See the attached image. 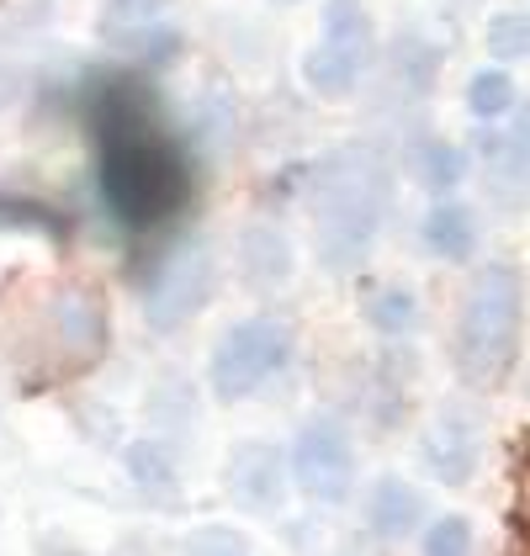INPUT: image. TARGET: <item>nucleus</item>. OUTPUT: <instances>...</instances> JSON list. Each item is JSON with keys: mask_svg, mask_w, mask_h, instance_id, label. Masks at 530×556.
<instances>
[{"mask_svg": "<svg viewBox=\"0 0 530 556\" xmlns=\"http://www.w3.org/2000/svg\"><path fill=\"white\" fill-rule=\"evenodd\" d=\"M0 233H38L48 244L75 239V217L59 213L53 202H38L27 191H0Z\"/></svg>", "mask_w": 530, "mask_h": 556, "instance_id": "15", "label": "nucleus"}, {"mask_svg": "<svg viewBox=\"0 0 530 556\" xmlns=\"http://www.w3.org/2000/svg\"><path fill=\"white\" fill-rule=\"evenodd\" d=\"M292 488L313 504H345L355 493V445L351 429L329 414H318L292 440Z\"/></svg>", "mask_w": 530, "mask_h": 556, "instance_id": "7", "label": "nucleus"}, {"mask_svg": "<svg viewBox=\"0 0 530 556\" xmlns=\"http://www.w3.org/2000/svg\"><path fill=\"white\" fill-rule=\"evenodd\" d=\"M303 202L313 217V250L329 270H355L371 255L388 207H393V165L371 143H340L308 165Z\"/></svg>", "mask_w": 530, "mask_h": 556, "instance_id": "1", "label": "nucleus"}, {"mask_svg": "<svg viewBox=\"0 0 530 556\" xmlns=\"http://www.w3.org/2000/svg\"><path fill=\"white\" fill-rule=\"evenodd\" d=\"M218 255H213V244L207 239H197V233H180V239H165V244H154L143 265L132 260V287H138V298H143V318H149V329H160V334H171L180 329L186 318H197L207 302L218 298Z\"/></svg>", "mask_w": 530, "mask_h": 556, "instance_id": "4", "label": "nucleus"}, {"mask_svg": "<svg viewBox=\"0 0 530 556\" xmlns=\"http://www.w3.org/2000/svg\"><path fill=\"white\" fill-rule=\"evenodd\" d=\"M223 488L244 514H276L292 488V451H276L270 440H239L223 462Z\"/></svg>", "mask_w": 530, "mask_h": 556, "instance_id": "9", "label": "nucleus"}, {"mask_svg": "<svg viewBox=\"0 0 530 556\" xmlns=\"http://www.w3.org/2000/svg\"><path fill=\"white\" fill-rule=\"evenodd\" d=\"M425 250L436 260H451V265H462V260H472L478 250V213L472 207H462V202H436L430 213H425Z\"/></svg>", "mask_w": 530, "mask_h": 556, "instance_id": "14", "label": "nucleus"}, {"mask_svg": "<svg viewBox=\"0 0 530 556\" xmlns=\"http://www.w3.org/2000/svg\"><path fill=\"white\" fill-rule=\"evenodd\" d=\"M377 64V22L361 0H324L318 43L303 53V86L324 101H345Z\"/></svg>", "mask_w": 530, "mask_h": 556, "instance_id": "6", "label": "nucleus"}, {"mask_svg": "<svg viewBox=\"0 0 530 556\" xmlns=\"http://www.w3.org/2000/svg\"><path fill=\"white\" fill-rule=\"evenodd\" d=\"M53 340L59 350L75 361V366H90L106 355L112 344V307H106V292L90 287V281H64L53 292Z\"/></svg>", "mask_w": 530, "mask_h": 556, "instance_id": "10", "label": "nucleus"}, {"mask_svg": "<svg viewBox=\"0 0 530 556\" xmlns=\"http://www.w3.org/2000/svg\"><path fill=\"white\" fill-rule=\"evenodd\" d=\"M80 117H86L90 143H106V138H123V132L138 128H165L160 90L143 75H128V70L90 75L86 90H80Z\"/></svg>", "mask_w": 530, "mask_h": 556, "instance_id": "8", "label": "nucleus"}, {"mask_svg": "<svg viewBox=\"0 0 530 556\" xmlns=\"http://www.w3.org/2000/svg\"><path fill=\"white\" fill-rule=\"evenodd\" d=\"M234 265L244 270V281L255 292H270V287H287L292 281V265H298V250L292 239L276 228V223H250L234 244Z\"/></svg>", "mask_w": 530, "mask_h": 556, "instance_id": "12", "label": "nucleus"}, {"mask_svg": "<svg viewBox=\"0 0 530 556\" xmlns=\"http://www.w3.org/2000/svg\"><path fill=\"white\" fill-rule=\"evenodd\" d=\"M128 477L132 488L149 498V504H160V509H171L180 504V482H176V462H171V451L165 445H154V440H132L128 445Z\"/></svg>", "mask_w": 530, "mask_h": 556, "instance_id": "17", "label": "nucleus"}, {"mask_svg": "<svg viewBox=\"0 0 530 556\" xmlns=\"http://www.w3.org/2000/svg\"><path fill=\"white\" fill-rule=\"evenodd\" d=\"M483 48H488V59H499V64L530 59V11H520V5L493 11L483 27Z\"/></svg>", "mask_w": 530, "mask_h": 556, "instance_id": "22", "label": "nucleus"}, {"mask_svg": "<svg viewBox=\"0 0 530 556\" xmlns=\"http://www.w3.org/2000/svg\"><path fill=\"white\" fill-rule=\"evenodd\" d=\"M180 48H186V38H180V27H171V22H160V27H149L138 43H132V59L143 64V70H165V64H176Z\"/></svg>", "mask_w": 530, "mask_h": 556, "instance_id": "24", "label": "nucleus"}, {"mask_svg": "<svg viewBox=\"0 0 530 556\" xmlns=\"http://www.w3.org/2000/svg\"><path fill=\"white\" fill-rule=\"evenodd\" d=\"M425 525V493L414 488V482H403V477H377L371 482V493H366V530L377 535V541H398V535H408V530H419Z\"/></svg>", "mask_w": 530, "mask_h": 556, "instance_id": "13", "label": "nucleus"}, {"mask_svg": "<svg viewBox=\"0 0 530 556\" xmlns=\"http://www.w3.org/2000/svg\"><path fill=\"white\" fill-rule=\"evenodd\" d=\"M515 80H509V70L504 64H488V70H472V80H467V112L478 117V123H499V117H509L515 112Z\"/></svg>", "mask_w": 530, "mask_h": 556, "instance_id": "20", "label": "nucleus"}, {"mask_svg": "<svg viewBox=\"0 0 530 556\" xmlns=\"http://www.w3.org/2000/svg\"><path fill=\"white\" fill-rule=\"evenodd\" d=\"M414 170H419V186H430L436 197H451L467 180V154L456 143H445V138H430V143H419Z\"/></svg>", "mask_w": 530, "mask_h": 556, "instance_id": "21", "label": "nucleus"}, {"mask_svg": "<svg viewBox=\"0 0 530 556\" xmlns=\"http://www.w3.org/2000/svg\"><path fill=\"white\" fill-rule=\"evenodd\" d=\"M520 340H526V270L515 260H488L472 270L456 313V340H451L456 377L483 392L499 387L520 361Z\"/></svg>", "mask_w": 530, "mask_h": 556, "instance_id": "3", "label": "nucleus"}, {"mask_svg": "<svg viewBox=\"0 0 530 556\" xmlns=\"http://www.w3.org/2000/svg\"><path fill=\"white\" fill-rule=\"evenodd\" d=\"M478 154H483V165L493 170V180L504 186V191H530V112L515 123L509 132H483L478 138Z\"/></svg>", "mask_w": 530, "mask_h": 556, "instance_id": "16", "label": "nucleus"}, {"mask_svg": "<svg viewBox=\"0 0 530 556\" xmlns=\"http://www.w3.org/2000/svg\"><path fill=\"white\" fill-rule=\"evenodd\" d=\"M165 22V0H106L96 16V38L117 53H132V43Z\"/></svg>", "mask_w": 530, "mask_h": 556, "instance_id": "18", "label": "nucleus"}, {"mask_svg": "<svg viewBox=\"0 0 530 556\" xmlns=\"http://www.w3.org/2000/svg\"><path fill=\"white\" fill-rule=\"evenodd\" d=\"M419 456H425V467L436 471V482L462 488V482H472V471L483 462V425L467 408H445L441 419L425 429Z\"/></svg>", "mask_w": 530, "mask_h": 556, "instance_id": "11", "label": "nucleus"}, {"mask_svg": "<svg viewBox=\"0 0 530 556\" xmlns=\"http://www.w3.org/2000/svg\"><path fill=\"white\" fill-rule=\"evenodd\" d=\"M361 313H366V324H371L377 334H388V340H403V334L419 329V298H414V287H403V281L371 287L366 302H361Z\"/></svg>", "mask_w": 530, "mask_h": 556, "instance_id": "19", "label": "nucleus"}, {"mask_svg": "<svg viewBox=\"0 0 530 556\" xmlns=\"http://www.w3.org/2000/svg\"><path fill=\"white\" fill-rule=\"evenodd\" d=\"M180 546H186V552H228V556H244V552H250V535H239V530H228V525H202V530H191Z\"/></svg>", "mask_w": 530, "mask_h": 556, "instance_id": "25", "label": "nucleus"}, {"mask_svg": "<svg viewBox=\"0 0 530 556\" xmlns=\"http://www.w3.org/2000/svg\"><path fill=\"white\" fill-rule=\"evenodd\" d=\"M287 361H292V329L270 313H255L218 334L213 355H207V387L223 403H244L265 382H276L287 371Z\"/></svg>", "mask_w": 530, "mask_h": 556, "instance_id": "5", "label": "nucleus"}, {"mask_svg": "<svg viewBox=\"0 0 530 556\" xmlns=\"http://www.w3.org/2000/svg\"><path fill=\"white\" fill-rule=\"evenodd\" d=\"M515 530H530V445L520 451V467H515Z\"/></svg>", "mask_w": 530, "mask_h": 556, "instance_id": "26", "label": "nucleus"}, {"mask_svg": "<svg viewBox=\"0 0 530 556\" xmlns=\"http://www.w3.org/2000/svg\"><path fill=\"white\" fill-rule=\"evenodd\" d=\"M191 180H197L191 149L165 128H138L96 143V191L106 213L138 239L171 228L186 213Z\"/></svg>", "mask_w": 530, "mask_h": 556, "instance_id": "2", "label": "nucleus"}, {"mask_svg": "<svg viewBox=\"0 0 530 556\" xmlns=\"http://www.w3.org/2000/svg\"><path fill=\"white\" fill-rule=\"evenodd\" d=\"M419 546H425L430 556L472 552V519H467V514H441V519H430L425 535H419Z\"/></svg>", "mask_w": 530, "mask_h": 556, "instance_id": "23", "label": "nucleus"}]
</instances>
